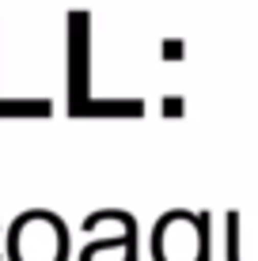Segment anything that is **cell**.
<instances>
[{
    "label": "cell",
    "mask_w": 258,
    "mask_h": 261,
    "mask_svg": "<svg viewBox=\"0 0 258 261\" xmlns=\"http://www.w3.org/2000/svg\"><path fill=\"white\" fill-rule=\"evenodd\" d=\"M12 261H65L68 257V231L53 212H23L12 227Z\"/></svg>",
    "instance_id": "6da1fadb"
}]
</instances>
